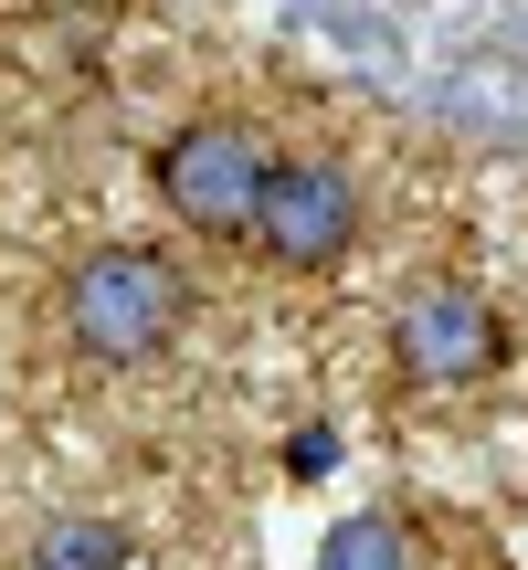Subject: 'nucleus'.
Returning <instances> with one entry per match:
<instances>
[{
  "label": "nucleus",
  "instance_id": "nucleus-1",
  "mask_svg": "<svg viewBox=\"0 0 528 570\" xmlns=\"http://www.w3.org/2000/svg\"><path fill=\"white\" fill-rule=\"evenodd\" d=\"M180 317H190V285H180L169 254H148V244L85 254L75 285H63V338H75L85 360H106V370L159 360V348L180 338Z\"/></svg>",
  "mask_w": 528,
  "mask_h": 570
},
{
  "label": "nucleus",
  "instance_id": "nucleus-2",
  "mask_svg": "<svg viewBox=\"0 0 528 570\" xmlns=\"http://www.w3.org/2000/svg\"><path fill=\"white\" fill-rule=\"evenodd\" d=\"M264 169H275V148H264L254 127L202 117V127H180V138L159 148V202L180 212L190 233H254Z\"/></svg>",
  "mask_w": 528,
  "mask_h": 570
},
{
  "label": "nucleus",
  "instance_id": "nucleus-3",
  "mask_svg": "<svg viewBox=\"0 0 528 570\" xmlns=\"http://www.w3.org/2000/svg\"><path fill=\"white\" fill-rule=\"evenodd\" d=\"M254 244L275 254L285 275H317L360 244V180L339 159H275L264 169V202H254Z\"/></svg>",
  "mask_w": 528,
  "mask_h": 570
},
{
  "label": "nucleus",
  "instance_id": "nucleus-4",
  "mask_svg": "<svg viewBox=\"0 0 528 570\" xmlns=\"http://www.w3.org/2000/svg\"><path fill=\"white\" fill-rule=\"evenodd\" d=\"M391 348H402L412 381L454 391V381H487V370L508 360V327H497V306L476 296V285H412L402 317H391Z\"/></svg>",
  "mask_w": 528,
  "mask_h": 570
},
{
  "label": "nucleus",
  "instance_id": "nucleus-5",
  "mask_svg": "<svg viewBox=\"0 0 528 570\" xmlns=\"http://www.w3.org/2000/svg\"><path fill=\"white\" fill-rule=\"evenodd\" d=\"M32 570H127V529L117 518H53L32 539Z\"/></svg>",
  "mask_w": 528,
  "mask_h": 570
},
{
  "label": "nucleus",
  "instance_id": "nucleus-6",
  "mask_svg": "<svg viewBox=\"0 0 528 570\" xmlns=\"http://www.w3.org/2000/svg\"><path fill=\"white\" fill-rule=\"evenodd\" d=\"M317 570H412V550H402L391 518H339V529L317 539Z\"/></svg>",
  "mask_w": 528,
  "mask_h": 570
},
{
  "label": "nucleus",
  "instance_id": "nucleus-7",
  "mask_svg": "<svg viewBox=\"0 0 528 570\" xmlns=\"http://www.w3.org/2000/svg\"><path fill=\"white\" fill-rule=\"evenodd\" d=\"M339 465V433H296V444H285V475H327Z\"/></svg>",
  "mask_w": 528,
  "mask_h": 570
}]
</instances>
